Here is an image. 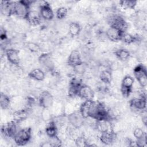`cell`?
Instances as JSON below:
<instances>
[{"mask_svg": "<svg viewBox=\"0 0 147 147\" xmlns=\"http://www.w3.org/2000/svg\"><path fill=\"white\" fill-rule=\"evenodd\" d=\"M39 9V13L42 19L46 21H51L54 18V12L51 5L48 2H43V3L40 5Z\"/></svg>", "mask_w": 147, "mask_h": 147, "instance_id": "cell-11", "label": "cell"}, {"mask_svg": "<svg viewBox=\"0 0 147 147\" xmlns=\"http://www.w3.org/2000/svg\"><path fill=\"white\" fill-rule=\"evenodd\" d=\"M18 123L14 120L8 122L2 126L1 129V133L5 137L13 139L19 130L18 129Z\"/></svg>", "mask_w": 147, "mask_h": 147, "instance_id": "cell-6", "label": "cell"}, {"mask_svg": "<svg viewBox=\"0 0 147 147\" xmlns=\"http://www.w3.org/2000/svg\"><path fill=\"white\" fill-rule=\"evenodd\" d=\"M121 41H122L125 44L129 45L137 41L138 37L137 36H134L130 33H129L127 32H123L121 37Z\"/></svg>", "mask_w": 147, "mask_h": 147, "instance_id": "cell-28", "label": "cell"}, {"mask_svg": "<svg viewBox=\"0 0 147 147\" xmlns=\"http://www.w3.org/2000/svg\"><path fill=\"white\" fill-rule=\"evenodd\" d=\"M82 80L79 78L74 77L72 78L69 83L68 94L71 98L78 96L79 91L82 85Z\"/></svg>", "mask_w": 147, "mask_h": 147, "instance_id": "cell-12", "label": "cell"}, {"mask_svg": "<svg viewBox=\"0 0 147 147\" xmlns=\"http://www.w3.org/2000/svg\"><path fill=\"white\" fill-rule=\"evenodd\" d=\"M116 57L121 61H126L130 57V51L125 48H120L114 52Z\"/></svg>", "mask_w": 147, "mask_h": 147, "instance_id": "cell-25", "label": "cell"}, {"mask_svg": "<svg viewBox=\"0 0 147 147\" xmlns=\"http://www.w3.org/2000/svg\"><path fill=\"white\" fill-rule=\"evenodd\" d=\"M34 1L29 0H22L14 2L13 14L16 15L19 18H26L28 13L30 10V6Z\"/></svg>", "mask_w": 147, "mask_h": 147, "instance_id": "cell-2", "label": "cell"}, {"mask_svg": "<svg viewBox=\"0 0 147 147\" xmlns=\"http://www.w3.org/2000/svg\"><path fill=\"white\" fill-rule=\"evenodd\" d=\"M29 109L27 108L16 110L13 114V120L17 123H20L26 119L28 117Z\"/></svg>", "mask_w": 147, "mask_h": 147, "instance_id": "cell-18", "label": "cell"}, {"mask_svg": "<svg viewBox=\"0 0 147 147\" xmlns=\"http://www.w3.org/2000/svg\"><path fill=\"white\" fill-rule=\"evenodd\" d=\"M133 75L141 87H145L147 84V71L142 64H138L133 70Z\"/></svg>", "mask_w": 147, "mask_h": 147, "instance_id": "cell-4", "label": "cell"}, {"mask_svg": "<svg viewBox=\"0 0 147 147\" xmlns=\"http://www.w3.org/2000/svg\"><path fill=\"white\" fill-rule=\"evenodd\" d=\"M68 14V9L65 7L61 6L57 9L56 11V17L58 20H63L66 17Z\"/></svg>", "mask_w": 147, "mask_h": 147, "instance_id": "cell-31", "label": "cell"}, {"mask_svg": "<svg viewBox=\"0 0 147 147\" xmlns=\"http://www.w3.org/2000/svg\"><path fill=\"white\" fill-rule=\"evenodd\" d=\"M58 127L53 119H52L46 125L45 132L48 137H52L58 135Z\"/></svg>", "mask_w": 147, "mask_h": 147, "instance_id": "cell-22", "label": "cell"}, {"mask_svg": "<svg viewBox=\"0 0 147 147\" xmlns=\"http://www.w3.org/2000/svg\"><path fill=\"white\" fill-rule=\"evenodd\" d=\"M94 91L92 87L88 84H82L78 93V97L86 100H92L94 97Z\"/></svg>", "mask_w": 147, "mask_h": 147, "instance_id": "cell-16", "label": "cell"}, {"mask_svg": "<svg viewBox=\"0 0 147 147\" xmlns=\"http://www.w3.org/2000/svg\"><path fill=\"white\" fill-rule=\"evenodd\" d=\"M130 108L136 111H143L146 107V99L145 94L133 98L129 102Z\"/></svg>", "mask_w": 147, "mask_h": 147, "instance_id": "cell-7", "label": "cell"}, {"mask_svg": "<svg viewBox=\"0 0 147 147\" xmlns=\"http://www.w3.org/2000/svg\"><path fill=\"white\" fill-rule=\"evenodd\" d=\"M25 20L31 25L36 26L41 23V17L38 12L36 10H30Z\"/></svg>", "mask_w": 147, "mask_h": 147, "instance_id": "cell-19", "label": "cell"}, {"mask_svg": "<svg viewBox=\"0 0 147 147\" xmlns=\"http://www.w3.org/2000/svg\"><path fill=\"white\" fill-rule=\"evenodd\" d=\"M119 5L124 9H134L137 4L136 1H120Z\"/></svg>", "mask_w": 147, "mask_h": 147, "instance_id": "cell-29", "label": "cell"}, {"mask_svg": "<svg viewBox=\"0 0 147 147\" xmlns=\"http://www.w3.org/2000/svg\"><path fill=\"white\" fill-rule=\"evenodd\" d=\"M93 100H86L83 102L79 107V111L82 117L86 119L89 117L90 111L92 103Z\"/></svg>", "mask_w": 147, "mask_h": 147, "instance_id": "cell-21", "label": "cell"}, {"mask_svg": "<svg viewBox=\"0 0 147 147\" xmlns=\"http://www.w3.org/2000/svg\"><path fill=\"white\" fill-rule=\"evenodd\" d=\"M133 136L134 137L136 138V140H138V139H140L142 137H144V136H146V134L144 132V131L143 130V129L141 127H136L134 130H133Z\"/></svg>", "mask_w": 147, "mask_h": 147, "instance_id": "cell-36", "label": "cell"}, {"mask_svg": "<svg viewBox=\"0 0 147 147\" xmlns=\"http://www.w3.org/2000/svg\"><path fill=\"white\" fill-rule=\"evenodd\" d=\"M134 83V78L130 75H126L122 79L121 82V87L132 90Z\"/></svg>", "mask_w": 147, "mask_h": 147, "instance_id": "cell-26", "label": "cell"}, {"mask_svg": "<svg viewBox=\"0 0 147 147\" xmlns=\"http://www.w3.org/2000/svg\"><path fill=\"white\" fill-rule=\"evenodd\" d=\"M74 71L79 75H83L85 74V72L87 71V65L83 62L82 64H80L79 65H77L76 67L73 68Z\"/></svg>", "mask_w": 147, "mask_h": 147, "instance_id": "cell-35", "label": "cell"}, {"mask_svg": "<svg viewBox=\"0 0 147 147\" xmlns=\"http://www.w3.org/2000/svg\"><path fill=\"white\" fill-rule=\"evenodd\" d=\"M41 118L45 122H49L52 119V114L49 109H42L41 113Z\"/></svg>", "mask_w": 147, "mask_h": 147, "instance_id": "cell-34", "label": "cell"}, {"mask_svg": "<svg viewBox=\"0 0 147 147\" xmlns=\"http://www.w3.org/2000/svg\"><path fill=\"white\" fill-rule=\"evenodd\" d=\"M0 38H1V42H3L7 40V34H6V30H5V29H3L2 28L1 29Z\"/></svg>", "mask_w": 147, "mask_h": 147, "instance_id": "cell-38", "label": "cell"}, {"mask_svg": "<svg viewBox=\"0 0 147 147\" xmlns=\"http://www.w3.org/2000/svg\"><path fill=\"white\" fill-rule=\"evenodd\" d=\"M126 61H127L129 66L130 67L133 68L139 64L138 61H137V60L136 59L133 58V57H131V56L130 57V58Z\"/></svg>", "mask_w": 147, "mask_h": 147, "instance_id": "cell-37", "label": "cell"}, {"mask_svg": "<svg viewBox=\"0 0 147 147\" xmlns=\"http://www.w3.org/2000/svg\"><path fill=\"white\" fill-rule=\"evenodd\" d=\"M5 53L7 60L11 65L20 66L21 59L18 50L14 48H9L5 50Z\"/></svg>", "mask_w": 147, "mask_h": 147, "instance_id": "cell-13", "label": "cell"}, {"mask_svg": "<svg viewBox=\"0 0 147 147\" xmlns=\"http://www.w3.org/2000/svg\"><path fill=\"white\" fill-rule=\"evenodd\" d=\"M75 145L77 146H88V140L82 134L78 137L75 140Z\"/></svg>", "mask_w": 147, "mask_h": 147, "instance_id": "cell-32", "label": "cell"}, {"mask_svg": "<svg viewBox=\"0 0 147 147\" xmlns=\"http://www.w3.org/2000/svg\"><path fill=\"white\" fill-rule=\"evenodd\" d=\"M81 30V26L78 22H71L69 23L68 27V32L71 37H74L79 36Z\"/></svg>", "mask_w": 147, "mask_h": 147, "instance_id": "cell-24", "label": "cell"}, {"mask_svg": "<svg viewBox=\"0 0 147 147\" xmlns=\"http://www.w3.org/2000/svg\"><path fill=\"white\" fill-rule=\"evenodd\" d=\"M146 121H147V117L146 114H145L142 117V122L144 125H146Z\"/></svg>", "mask_w": 147, "mask_h": 147, "instance_id": "cell-39", "label": "cell"}, {"mask_svg": "<svg viewBox=\"0 0 147 147\" xmlns=\"http://www.w3.org/2000/svg\"><path fill=\"white\" fill-rule=\"evenodd\" d=\"M117 134L113 129L100 133V136L99 137L100 141L106 145H109L115 142Z\"/></svg>", "mask_w": 147, "mask_h": 147, "instance_id": "cell-15", "label": "cell"}, {"mask_svg": "<svg viewBox=\"0 0 147 147\" xmlns=\"http://www.w3.org/2000/svg\"><path fill=\"white\" fill-rule=\"evenodd\" d=\"M110 26L114 27L123 32H126L128 24L125 20L119 15H114L109 18Z\"/></svg>", "mask_w": 147, "mask_h": 147, "instance_id": "cell-9", "label": "cell"}, {"mask_svg": "<svg viewBox=\"0 0 147 147\" xmlns=\"http://www.w3.org/2000/svg\"><path fill=\"white\" fill-rule=\"evenodd\" d=\"M28 77L32 80L41 82L45 79V74L42 69L40 68H36L31 70L28 73Z\"/></svg>", "mask_w": 147, "mask_h": 147, "instance_id": "cell-20", "label": "cell"}, {"mask_svg": "<svg viewBox=\"0 0 147 147\" xmlns=\"http://www.w3.org/2000/svg\"><path fill=\"white\" fill-rule=\"evenodd\" d=\"M48 142L50 146H60L62 145L61 139L58 135L52 137H49Z\"/></svg>", "mask_w": 147, "mask_h": 147, "instance_id": "cell-33", "label": "cell"}, {"mask_svg": "<svg viewBox=\"0 0 147 147\" xmlns=\"http://www.w3.org/2000/svg\"><path fill=\"white\" fill-rule=\"evenodd\" d=\"M38 62L41 66L46 71L53 72L55 70V65L51 54L44 53L38 57Z\"/></svg>", "mask_w": 147, "mask_h": 147, "instance_id": "cell-5", "label": "cell"}, {"mask_svg": "<svg viewBox=\"0 0 147 147\" xmlns=\"http://www.w3.org/2000/svg\"><path fill=\"white\" fill-rule=\"evenodd\" d=\"M99 77L100 82L105 84H109L113 81L111 71L108 69L102 70L99 74Z\"/></svg>", "mask_w": 147, "mask_h": 147, "instance_id": "cell-23", "label": "cell"}, {"mask_svg": "<svg viewBox=\"0 0 147 147\" xmlns=\"http://www.w3.org/2000/svg\"><path fill=\"white\" fill-rule=\"evenodd\" d=\"M82 55L78 49L72 50L67 59V64L71 68H74L83 63Z\"/></svg>", "mask_w": 147, "mask_h": 147, "instance_id": "cell-14", "label": "cell"}, {"mask_svg": "<svg viewBox=\"0 0 147 147\" xmlns=\"http://www.w3.org/2000/svg\"><path fill=\"white\" fill-rule=\"evenodd\" d=\"M25 47L28 50L32 53H38L41 49V47L34 42H27L25 43Z\"/></svg>", "mask_w": 147, "mask_h": 147, "instance_id": "cell-30", "label": "cell"}, {"mask_svg": "<svg viewBox=\"0 0 147 147\" xmlns=\"http://www.w3.org/2000/svg\"><path fill=\"white\" fill-rule=\"evenodd\" d=\"M11 105V99L6 94L1 92L0 96V106L2 110H6Z\"/></svg>", "mask_w": 147, "mask_h": 147, "instance_id": "cell-27", "label": "cell"}, {"mask_svg": "<svg viewBox=\"0 0 147 147\" xmlns=\"http://www.w3.org/2000/svg\"><path fill=\"white\" fill-rule=\"evenodd\" d=\"M54 103L52 94L47 91H42L38 96V105L42 109H50Z\"/></svg>", "mask_w": 147, "mask_h": 147, "instance_id": "cell-8", "label": "cell"}, {"mask_svg": "<svg viewBox=\"0 0 147 147\" xmlns=\"http://www.w3.org/2000/svg\"><path fill=\"white\" fill-rule=\"evenodd\" d=\"M89 117L96 120H108L110 121L109 110L106 108L105 105L100 101L92 102Z\"/></svg>", "mask_w": 147, "mask_h": 147, "instance_id": "cell-1", "label": "cell"}, {"mask_svg": "<svg viewBox=\"0 0 147 147\" xmlns=\"http://www.w3.org/2000/svg\"><path fill=\"white\" fill-rule=\"evenodd\" d=\"M32 138V128L24 127L18 130L13 138L14 142L18 146H24L27 144Z\"/></svg>", "mask_w": 147, "mask_h": 147, "instance_id": "cell-3", "label": "cell"}, {"mask_svg": "<svg viewBox=\"0 0 147 147\" xmlns=\"http://www.w3.org/2000/svg\"><path fill=\"white\" fill-rule=\"evenodd\" d=\"M68 123L72 126L80 129L84 124L85 119L80 114L79 111H74L67 115Z\"/></svg>", "mask_w": 147, "mask_h": 147, "instance_id": "cell-10", "label": "cell"}, {"mask_svg": "<svg viewBox=\"0 0 147 147\" xmlns=\"http://www.w3.org/2000/svg\"><path fill=\"white\" fill-rule=\"evenodd\" d=\"M123 33V32L114 27L110 26L106 30L105 34L106 37L110 41L113 42H118L121 41Z\"/></svg>", "mask_w": 147, "mask_h": 147, "instance_id": "cell-17", "label": "cell"}]
</instances>
